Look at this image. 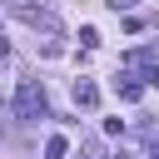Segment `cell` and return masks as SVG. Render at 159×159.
<instances>
[{
    "instance_id": "1",
    "label": "cell",
    "mask_w": 159,
    "mask_h": 159,
    "mask_svg": "<svg viewBox=\"0 0 159 159\" xmlns=\"http://www.w3.org/2000/svg\"><path fill=\"white\" fill-rule=\"evenodd\" d=\"M15 114H20V119H50V99H45V84H40V80H20V89H15Z\"/></svg>"
},
{
    "instance_id": "2",
    "label": "cell",
    "mask_w": 159,
    "mask_h": 159,
    "mask_svg": "<svg viewBox=\"0 0 159 159\" xmlns=\"http://www.w3.org/2000/svg\"><path fill=\"white\" fill-rule=\"evenodd\" d=\"M15 20H25V25L45 30L50 40L60 35V20H55V10H40V5H30V0H15Z\"/></svg>"
},
{
    "instance_id": "3",
    "label": "cell",
    "mask_w": 159,
    "mask_h": 159,
    "mask_svg": "<svg viewBox=\"0 0 159 159\" xmlns=\"http://www.w3.org/2000/svg\"><path fill=\"white\" fill-rule=\"evenodd\" d=\"M124 70H139L144 84H159V50H129L124 55Z\"/></svg>"
},
{
    "instance_id": "4",
    "label": "cell",
    "mask_w": 159,
    "mask_h": 159,
    "mask_svg": "<svg viewBox=\"0 0 159 159\" xmlns=\"http://www.w3.org/2000/svg\"><path fill=\"white\" fill-rule=\"evenodd\" d=\"M114 94H119L124 104H134V99L144 94V80H134V75H119V80H114Z\"/></svg>"
},
{
    "instance_id": "5",
    "label": "cell",
    "mask_w": 159,
    "mask_h": 159,
    "mask_svg": "<svg viewBox=\"0 0 159 159\" xmlns=\"http://www.w3.org/2000/svg\"><path fill=\"white\" fill-rule=\"evenodd\" d=\"M75 104H80V109H94V104H99L94 80H75Z\"/></svg>"
},
{
    "instance_id": "6",
    "label": "cell",
    "mask_w": 159,
    "mask_h": 159,
    "mask_svg": "<svg viewBox=\"0 0 159 159\" xmlns=\"http://www.w3.org/2000/svg\"><path fill=\"white\" fill-rule=\"evenodd\" d=\"M65 154H70V139L65 134H50L45 139V159H65Z\"/></svg>"
},
{
    "instance_id": "7",
    "label": "cell",
    "mask_w": 159,
    "mask_h": 159,
    "mask_svg": "<svg viewBox=\"0 0 159 159\" xmlns=\"http://www.w3.org/2000/svg\"><path fill=\"white\" fill-rule=\"evenodd\" d=\"M80 40H84V50H94V45H99V30H94V25H84V30H80Z\"/></svg>"
},
{
    "instance_id": "8",
    "label": "cell",
    "mask_w": 159,
    "mask_h": 159,
    "mask_svg": "<svg viewBox=\"0 0 159 159\" xmlns=\"http://www.w3.org/2000/svg\"><path fill=\"white\" fill-rule=\"evenodd\" d=\"M75 159H99V144H94V139H84V144H80V154H75Z\"/></svg>"
},
{
    "instance_id": "9",
    "label": "cell",
    "mask_w": 159,
    "mask_h": 159,
    "mask_svg": "<svg viewBox=\"0 0 159 159\" xmlns=\"http://www.w3.org/2000/svg\"><path fill=\"white\" fill-rule=\"evenodd\" d=\"M104 5H109V10H114V15H129V10H134V5H139V0H104Z\"/></svg>"
},
{
    "instance_id": "10",
    "label": "cell",
    "mask_w": 159,
    "mask_h": 159,
    "mask_svg": "<svg viewBox=\"0 0 159 159\" xmlns=\"http://www.w3.org/2000/svg\"><path fill=\"white\" fill-rule=\"evenodd\" d=\"M149 159H159V144H154V149H149Z\"/></svg>"
},
{
    "instance_id": "11",
    "label": "cell",
    "mask_w": 159,
    "mask_h": 159,
    "mask_svg": "<svg viewBox=\"0 0 159 159\" xmlns=\"http://www.w3.org/2000/svg\"><path fill=\"white\" fill-rule=\"evenodd\" d=\"M114 159H129V154H114Z\"/></svg>"
}]
</instances>
